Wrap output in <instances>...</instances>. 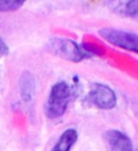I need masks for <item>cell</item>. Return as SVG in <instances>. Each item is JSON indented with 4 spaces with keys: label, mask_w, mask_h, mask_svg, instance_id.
<instances>
[{
    "label": "cell",
    "mask_w": 138,
    "mask_h": 151,
    "mask_svg": "<svg viewBox=\"0 0 138 151\" xmlns=\"http://www.w3.org/2000/svg\"><path fill=\"white\" fill-rule=\"evenodd\" d=\"M47 49L54 55L71 61L81 62L90 58L93 55V51L79 45L76 42L66 38H52L47 43Z\"/></svg>",
    "instance_id": "cell-1"
},
{
    "label": "cell",
    "mask_w": 138,
    "mask_h": 151,
    "mask_svg": "<svg viewBox=\"0 0 138 151\" xmlns=\"http://www.w3.org/2000/svg\"><path fill=\"white\" fill-rule=\"evenodd\" d=\"M71 96V87L66 81H59L54 84L45 104L46 116L52 119L62 117L67 110Z\"/></svg>",
    "instance_id": "cell-2"
},
{
    "label": "cell",
    "mask_w": 138,
    "mask_h": 151,
    "mask_svg": "<svg viewBox=\"0 0 138 151\" xmlns=\"http://www.w3.org/2000/svg\"><path fill=\"white\" fill-rule=\"evenodd\" d=\"M98 33L109 43L138 54V35L137 34L110 27L101 28Z\"/></svg>",
    "instance_id": "cell-3"
},
{
    "label": "cell",
    "mask_w": 138,
    "mask_h": 151,
    "mask_svg": "<svg viewBox=\"0 0 138 151\" xmlns=\"http://www.w3.org/2000/svg\"><path fill=\"white\" fill-rule=\"evenodd\" d=\"M88 97L90 102L100 110H112L117 104L115 92L109 86L102 83L92 84Z\"/></svg>",
    "instance_id": "cell-4"
},
{
    "label": "cell",
    "mask_w": 138,
    "mask_h": 151,
    "mask_svg": "<svg viewBox=\"0 0 138 151\" xmlns=\"http://www.w3.org/2000/svg\"><path fill=\"white\" fill-rule=\"evenodd\" d=\"M105 141L110 151H133L132 142L124 133L112 129L105 133Z\"/></svg>",
    "instance_id": "cell-5"
},
{
    "label": "cell",
    "mask_w": 138,
    "mask_h": 151,
    "mask_svg": "<svg viewBox=\"0 0 138 151\" xmlns=\"http://www.w3.org/2000/svg\"><path fill=\"white\" fill-rule=\"evenodd\" d=\"M77 140V131L74 128H68L60 135L51 151H71Z\"/></svg>",
    "instance_id": "cell-6"
},
{
    "label": "cell",
    "mask_w": 138,
    "mask_h": 151,
    "mask_svg": "<svg viewBox=\"0 0 138 151\" xmlns=\"http://www.w3.org/2000/svg\"><path fill=\"white\" fill-rule=\"evenodd\" d=\"M35 83L34 76L28 72L23 73L20 79V91L21 97L25 102H29L32 99L35 92Z\"/></svg>",
    "instance_id": "cell-7"
},
{
    "label": "cell",
    "mask_w": 138,
    "mask_h": 151,
    "mask_svg": "<svg viewBox=\"0 0 138 151\" xmlns=\"http://www.w3.org/2000/svg\"><path fill=\"white\" fill-rule=\"evenodd\" d=\"M26 0H0V12H13L20 8Z\"/></svg>",
    "instance_id": "cell-8"
},
{
    "label": "cell",
    "mask_w": 138,
    "mask_h": 151,
    "mask_svg": "<svg viewBox=\"0 0 138 151\" xmlns=\"http://www.w3.org/2000/svg\"><path fill=\"white\" fill-rule=\"evenodd\" d=\"M125 15L129 17H138V0H127Z\"/></svg>",
    "instance_id": "cell-9"
},
{
    "label": "cell",
    "mask_w": 138,
    "mask_h": 151,
    "mask_svg": "<svg viewBox=\"0 0 138 151\" xmlns=\"http://www.w3.org/2000/svg\"><path fill=\"white\" fill-rule=\"evenodd\" d=\"M9 53V48L5 42L0 38V58L6 56Z\"/></svg>",
    "instance_id": "cell-10"
},
{
    "label": "cell",
    "mask_w": 138,
    "mask_h": 151,
    "mask_svg": "<svg viewBox=\"0 0 138 151\" xmlns=\"http://www.w3.org/2000/svg\"><path fill=\"white\" fill-rule=\"evenodd\" d=\"M136 151H138V150H136Z\"/></svg>",
    "instance_id": "cell-11"
}]
</instances>
